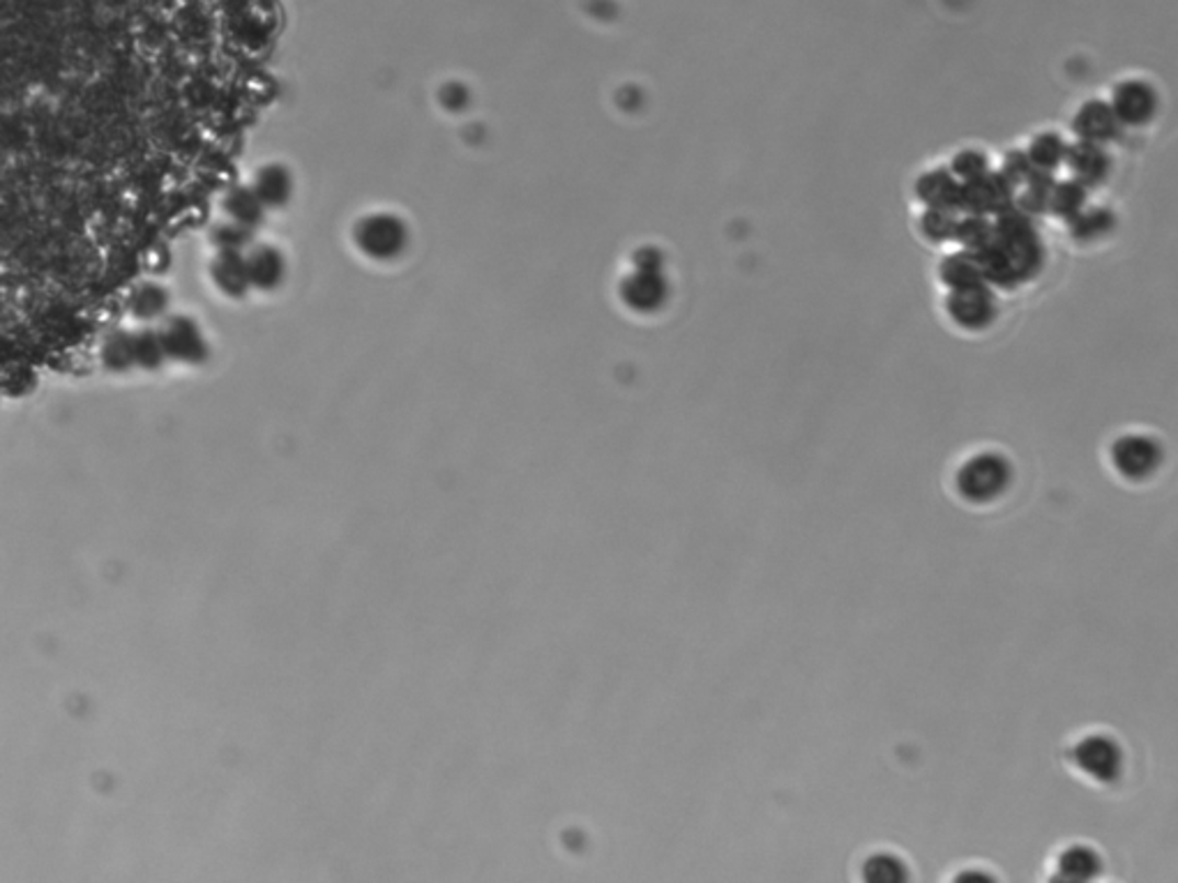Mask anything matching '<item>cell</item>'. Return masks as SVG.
<instances>
[{"instance_id":"1","label":"cell","mask_w":1178,"mask_h":883,"mask_svg":"<svg viewBox=\"0 0 1178 883\" xmlns=\"http://www.w3.org/2000/svg\"><path fill=\"white\" fill-rule=\"evenodd\" d=\"M1013 484L1010 461L998 452H977L969 457L958 475L954 488L958 494L971 505H987L1002 498Z\"/></svg>"},{"instance_id":"2","label":"cell","mask_w":1178,"mask_h":883,"mask_svg":"<svg viewBox=\"0 0 1178 883\" xmlns=\"http://www.w3.org/2000/svg\"><path fill=\"white\" fill-rule=\"evenodd\" d=\"M353 242L367 259L388 263L409 250L411 231L402 217L392 213H371L355 225Z\"/></svg>"},{"instance_id":"3","label":"cell","mask_w":1178,"mask_h":883,"mask_svg":"<svg viewBox=\"0 0 1178 883\" xmlns=\"http://www.w3.org/2000/svg\"><path fill=\"white\" fill-rule=\"evenodd\" d=\"M1073 764L1084 772L1086 778L1100 784H1111L1121 778L1125 757L1121 745L1105 734H1091L1077 741L1073 747Z\"/></svg>"},{"instance_id":"4","label":"cell","mask_w":1178,"mask_h":883,"mask_svg":"<svg viewBox=\"0 0 1178 883\" xmlns=\"http://www.w3.org/2000/svg\"><path fill=\"white\" fill-rule=\"evenodd\" d=\"M1111 463H1114L1121 478L1142 482L1160 469L1163 450L1158 440H1153L1151 436L1128 434L1114 440V446H1111Z\"/></svg>"},{"instance_id":"5","label":"cell","mask_w":1178,"mask_h":883,"mask_svg":"<svg viewBox=\"0 0 1178 883\" xmlns=\"http://www.w3.org/2000/svg\"><path fill=\"white\" fill-rule=\"evenodd\" d=\"M160 337L167 351V358H175L181 363H204L208 358V342L202 325L185 314L164 319Z\"/></svg>"},{"instance_id":"6","label":"cell","mask_w":1178,"mask_h":883,"mask_svg":"<svg viewBox=\"0 0 1178 883\" xmlns=\"http://www.w3.org/2000/svg\"><path fill=\"white\" fill-rule=\"evenodd\" d=\"M620 300L637 314L660 312L670 300V282H666L662 271L637 268L620 284Z\"/></svg>"},{"instance_id":"7","label":"cell","mask_w":1178,"mask_h":883,"mask_svg":"<svg viewBox=\"0 0 1178 883\" xmlns=\"http://www.w3.org/2000/svg\"><path fill=\"white\" fill-rule=\"evenodd\" d=\"M948 309H950V317L969 330H981L994 319L992 294L985 291L981 284L954 289L948 302Z\"/></svg>"},{"instance_id":"8","label":"cell","mask_w":1178,"mask_h":883,"mask_svg":"<svg viewBox=\"0 0 1178 883\" xmlns=\"http://www.w3.org/2000/svg\"><path fill=\"white\" fill-rule=\"evenodd\" d=\"M248 259V273L252 289L259 291H277L286 282L288 263L279 248L275 245H252L250 252L244 254Z\"/></svg>"},{"instance_id":"9","label":"cell","mask_w":1178,"mask_h":883,"mask_svg":"<svg viewBox=\"0 0 1178 883\" xmlns=\"http://www.w3.org/2000/svg\"><path fill=\"white\" fill-rule=\"evenodd\" d=\"M210 277L217 291L227 298H244L252 291L244 252H219L210 266Z\"/></svg>"},{"instance_id":"10","label":"cell","mask_w":1178,"mask_h":883,"mask_svg":"<svg viewBox=\"0 0 1178 883\" xmlns=\"http://www.w3.org/2000/svg\"><path fill=\"white\" fill-rule=\"evenodd\" d=\"M252 190L256 192L261 204L268 210L284 208L291 204L294 192H296L294 173L284 164H265L259 169Z\"/></svg>"},{"instance_id":"11","label":"cell","mask_w":1178,"mask_h":883,"mask_svg":"<svg viewBox=\"0 0 1178 883\" xmlns=\"http://www.w3.org/2000/svg\"><path fill=\"white\" fill-rule=\"evenodd\" d=\"M1155 106H1158V100H1155L1153 91L1148 85L1144 83H1123L1117 95H1114V104H1111V108H1114V114L1121 123H1130V125H1142L1146 123Z\"/></svg>"},{"instance_id":"12","label":"cell","mask_w":1178,"mask_h":883,"mask_svg":"<svg viewBox=\"0 0 1178 883\" xmlns=\"http://www.w3.org/2000/svg\"><path fill=\"white\" fill-rule=\"evenodd\" d=\"M1119 125H1121V121L1117 118L1114 108L1102 104V102L1086 104L1079 112L1077 121H1075L1077 135L1088 144H1100V141L1114 139L1117 131H1119Z\"/></svg>"},{"instance_id":"13","label":"cell","mask_w":1178,"mask_h":883,"mask_svg":"<svg viewBox=\"0 0 1178 883\" xmlns=\"http://www.w3.org/2000/svg\"><path fill=\"white\" fill-rule=\"evenodd\" d=\"M225 213H227V217L231 219V222H238V225L254 231V229H259L263 225V219H265V213H268V208L261 204V198L256 196V192L252 187L238 185L225 198Z\"/></svg>"},{"instance_id":"14","label":"cell","mask_w":1178,"mask_h":883,"mask_svg":"<svg viewBox=\"0 0 1178 883\" xmlns=\"http://www.w3.org/2000/svg\"><path fill=\"white\" fill-rule=\"evenodd\" d=\"M169 305H171L169 291L162 284H155V282L139 284L129 296V312L141 321L167 319Z\"/></svg>"},{"instance_id":"15","label":"cell","mask_w":1178,"mask_h":883,"mask_svg":"<svg viewBox=\"0 0 1178 883\" xmlns=\"http://www.w3.org/2000/svg\"><path fill=\"white\" fill-rule=\"evenodd\" d=\"M1100 872V858L1091 847H1068L1056 863V879L1063 881H1088Z\"/></svg>"},{"instance_id":"16","label":"cell","mask_w":1178,"mask_h":883,"mask_svg":"<svg viewBox=\"0 0 1178 883\" xmlns=\"http://www.w3.org/2000/svg\"><path fill=\"white\" fill-rule=\"evenodd\" d=\"M1068 164L1079 185L1100 183L1107 173V158L1096 144H1079L1068 152Z\"/></svg>"},{"instance_id":"17","label":"cell","mask_w":1178,"mask_h":883,"mask_svg":"<svg viewBox=\"0 0 1178 883\" xmlns=\"http://www.w3.org/2000/svg\"><path fill=\"white\" fill-rule=\"evenodd\" d=\"M862 879L874 883H897L906 879V863L895 853H874L865 860Z\"/></svg>"},{"instance_id":"18","label":"cell","mask_w":1178,"mask_h":883,"mask_svg":"<svg viewBox=\"0 0 1178 883\" xmlns=\"http://www.w3.org/2000/svg\"><path fill=\"white\" fill-rule=\"evenodd\" d=\"M960 192L962 187H958V183H952L950 175L946 173H931L920 183V196L935 208H950L952 204H958Z\"/></svg>"},{"instance_id":"19","label":"cell","mask_w":1178,"mask_h":883,"mask_svg":"<svg viewBox=\"0 0 1178 883\" xmlns=\"http://www.w3.org/2000/svg\"><path fill=\"white\" fill-rule=\"evenodd\" d=\"M210 238H213V245L217 248V252H248L252 248L254 231L238 225V222H231V219H227V222H219L213 229Z\"/></svg>"},{"instance_id":"20","label":"cell","mask_w":1178,"mask_h":883,"mask_svg":"<svg viewBox=\"0 0 1178 883\" xmlns=\"http://www.w3.org/2000/svg\"><path fill=\"white\" fill-rule=\"evenodd\" d=\"M135 337V365H141L146 369H155L160 367L164 360H167V351H164V344H162V337H160V330H152V328H146V330H139Z\"/></svg>"},{"instance_id":"21","label":"cell","mask_w":1178,"mask_h":883,"mask_svg":"<svg viewBox=\"0 0 1178 883\" xmlns=\"http://www.w3.org/2000/svg\"><path fill=\"white\" fill-rule=\"evenodd\" d=\"M102 358H104V365L111 369L131 367L135 365V337L118 330V333L106 337L104 348H102Z\"/></svg>"},{"instance_id":"22","label":"cell","mask_w":1178,"mask_h":883,"mask_svg":"<svg viewBox=\"0 0 1178 883\" xmlns=\"http://www.w3.org/2000/svg\"><path fill=\"white\" fill-rule=\"evenodd\" d=\"M981 266H977V261L973 259H948L943 266V279L954 286V289L977 284L981 282Z\"/></svg>"},{"instance_id":"23","label":"cell","mask_w":1178,"mask_h":883,"mask_svg":"<svg viewBox=\"0 0 1178 883\" xmlns=\"http://www.w3.org/2000/svg\"><path fill=\"white\" fill-rule=\"evenodd\" d=\"M1063 144L1059 137L1054 135H1044L1040 139H1036L1033 148H1031V162L1040 169H1050V167H1056L1063 158Z\"/></svg>"},{"instance_id":"24","label":"cell","mask_w":1178,"mask_h":883,"mask_svg":"<svg viewBox=\"0 0 1178 883\" xmlns=\"http://www.w3.org/2000/svg\"><path fill=\"white\" fill-rule=\"evenodd\" d=\"M1082 198H1084V194H1082V185H1079V183H1071V185H1061L1054 194H1050L1048 204H1050L1056 213H1061V215H1073V213L1079 210Z\"/></svg>"},{"instance_id":"25","label":"cell","mask_w":1178,"mask_h":883,"mask_svg":"<svg viewBox=\"0 0 1178 883\" xmlns=\"http://www.w3.org/2000/svg\"><path fill=\"white\" fill-rule=\"evenodd\" d=\"M925 231H927L929 238H935V240H946V238H950L954 231H958V225L952 222V217L948 215L946 208H939V210L929 213V215L925 217Z\"/></svg>"},{"instance_id":"26","label":"cell","mask_w":1178,"mask_h":883,"mask_svg":"<svg viewBox=\"0 0 1178 883\" xmlns=\"http://www.w3.org/2000/svg\"><path fill=\"white\" fill-rule=\"evenodd\" d=\"M438 100H441L443 108H448V112H455V114L464 112L466 104L471 102L469 91H466L461 83H446V85H443L441 93H438Z\"/></svg>"},{"instance_id":"27","label":"cell","mask_w":1178,"mask_h":883,"mask_svg":"<svg viewBox=\"0 0 1178 883\" xmlns=\"http://www.w3.org/2000/svg\"><path fill=\"white\" fill-rule=\"evenodd\" d=\"M985 167L987 162L981 152H962L960 158L954 160V171H958L967 181H973L977 179V175H983Z\"/></svg>"},{"instance_id":"28","label":"cell","mask_w":1178,"mask_h":883,"mask_svg":"<svg viewBox=\"0 0 1178 883\" xmlns=\"http://www.w3.org/2000/svg\"><path fill=\"white\" fill-rule=\"evenodd\" d=\"M634 266L641 271H662V256L653 248H643L634 256Z\"/></svg>"}]
</instances>
